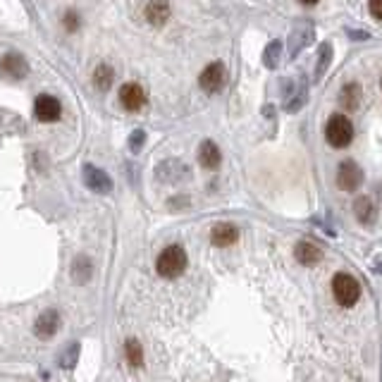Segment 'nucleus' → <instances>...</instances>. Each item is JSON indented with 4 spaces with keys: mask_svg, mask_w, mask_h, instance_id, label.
I'll return each mask as SVG.
<instances>
[{
    "mask_svg": "<svg viewBox=\"0 0 382 382\" xmlns=\"http://www.w3.org/2000/svg\"><path fill=\"white\" fill-rule=\"evenodd\" d=\"M184 268H187V251L177 244L162 249L158 261H155V270H158L160 277H165V280L179 277V275L184 273Z\"/></svg>",
    "mask_w": 382,
    "mask_h": 382,
    "instance_id": "1",
    "label": "nucleus"
},
{
    "mask_svg": "<svg viewBox=\"0 0 382 382\" xmlns=\"http://www.w3.org/2000/svg\"><path fill=\"white\" fill-rule=\"evenodd\" d=\"M333 294L339 306L349 308L361 299V284H358V280L349 273H337L333 277Z\"/></svg>",
    "mask_w": 382,
    "mask_h": 382,
    "instance_id": "2",
    "label": "nucleus"
},
{
    "mask_svg": "<svg viewBox=\"0 0 382 382\" xmlns=\"http://www.w3.org/2000/svg\"><path fill=\"white\" fill-rule=\"evenodd\" d=\"M325 139L333 148H346L353 139V125L349 122V117L344 115H333L325 125Z\"/></svg>",
    "mask_w": 382,
    "mask_h": 382,
    "instance_id": "3",
    "label": "nucleus"
},
{
    "mask_svg": "<svg viewBox=\"0 0 382 382\" xmlns=\"http://www.w3.org/2000/svg\"><path fill=\"white\" fill-rule=\"evenodd\" d=\"M363 182V170L353 160H344L337 170V187L342 191H356Z\"/></svg>",
    "mask_w": 382,
    "mask_h": 382,
    "instance_id": "4",
    "label": "nucleus"
},
{
    "mask_svg": "<svg viewBox=\"0 0 382 382\" xmlns=\"http://www.w3.org/2000/svg\"><path fill=\"white\" fill-rule=\"evenodd\" d=\"M33 115L41 122H55L63 115V105H60V100L53 98V96H38L36 103H33Z\"/></svg>",
    "mask_w": 382,
    "mask_h": 382,
    "instance_id": "5",
    "label": "nucleus"
},
{
    "mask_svg": "<svg viewBox=\"0 0 382 382\" xmlns=\"http://www.w3.org/2000/svg\"><path fill=\"white\" fill-rule=\"evenodd\" d=\"M0 72L5 77H10V79H24L29 75V65H26V60L20 53H8L0 60Z\"/></svg>",
    "mask_w": 382,
    "mask_h": 382,
    "instance_id": "6",
    "label": "nucleus"
},
{
    "mask_svg": "<svg viewBox=\"0 0 382 382\" xmlns=\"http://www.w3.org/2000/svg\"><path fill=\"white\" fill-rule=\"evenodd\" d=\"M120 103L122 108H127L129 112H137L146 105V91L139 84H125L120 89Z\"/></svg>",
    "mask_w": 382,
    "mask_h": 382,
    "instance_id": "7",
    "label": "nucleus"
},
{
    "mask_svg": "<svg viewBox=\"0 0 382 382\" xmlns=\"http://www.w3.org/2000/svg\"><path fill=\"white\" fill-rule=\"evenodd\" d=\"M199 84H201V89L208 91V93L222 89V84H224V65L222 63H211L204 72H201Z\"/></svg>",
    "mask_w": 382,
    "mask_h": 382,
    "instance_id": "8",
    "label": "nucleus"
},
{
    "mask_svg": "<svg viewBox=\"0 0 382 382\" xmlns=\"http://www.w3.org/2000/svg\"><path fill=\"white\" fill-rule=\"evenodd\" d=\"M237 239H239V229L229 222H217L215 227L211 229V241L215 246H232Z\"/></svg>",
    "mask_w": 382,
    "mask_h": 382,
    "instance_id": "9",
    "label": "nucleus"
},
{
    "mask_svg": "<svg viewBox=\"0 0 382 382\" xmlns=\"http://www.w3.org/2000/svg\"><path fill=\"white\" fill-rule=\"evenodd\" d=\"M294 256L301 266H316V263H320V258H323V251L316 244H311V241H299L294 249Z\"/></svg>",
    "mask_w": 382,
    "mask_h": 382,
    "instance_id": "10",
    "label": "nucleus"
},
{
    "mask_svg": "<svg viewBox=\"0 0 382 382\" xmlns=\"http://www.w3.org/2000/svg\"><path fill=\"white\" fill-rule=\"evenodd\" d=\"M84 179H86L89 189L100 191V194H105V191H110V177L105 175L103 170H98V167L86 165V170H84Z\"/></svg>",
    "mask_w": 382,
    "mask_h": 382,
    "instance_id": "11",
    "label": "nucleus"
},
{
    "mask_svg": "<svg viewBox=\"0 0 382 382\" xmlns=\"http://www.w3.org/2000/svg\"><path fill=\"white\" fill-rule=\"evenodd\" d=\"M146 17L153 26H162L170 17V5L167 0H151L148 8H146Z\"/></svg>",
    "mask_w": 382,
    "mask_h": 382,
    "instance_id": "12",
    "label": "nucleus"
},
{
    "mask_svg": "<svg viewBox=\"0 0 382 382\" xmlns=\"http://www.w3.org/2000/svg\"><path fill=\"white\" fill-rule=\"evenodd\" d=\"M222 155H220V148H217L213 142H204L199 148V162L206 167V170H215L217 165H220Z\"/></svg>",
    "mask_w": 382,
    "mask_h": 382,
    "instance_id": "13",
    "label": "nucleus"
},
{
    "mask_svg": "<svg viewBox=\"0 0 382 382\" xmlns=\"http://www.w3.org/2000/svg\"><path fill=\"white\" fill-rule=\"evenodd\" d=\"M339 103L349 110H356L358 103H361V86H358V84H346V86L342 89Z\"/></svg>",
    "mask_w": 382,
    "mask_h": 382,
    "instance_id": "14",
    "label": "nucleus"
},
{
    "mask_svg": "<svg viewBox=\"0 0 382 382\" xmlns=\"http://www.w3.org/2000/svg\"><path fill=\"white\" fill-rule=\"evenodd\" d=\"M353 213H356V217H358V222H363V224H370L375 220V206L370 204L368 199H358L356 204H353Z\"/></svg>",
    "mask_w": 382,
    "mask_h": 382,
    "instance_id": "15",
    "label": "nucleus"
},
{
    "mask_svg": "<svg viewBox=\"0 0 382 382\" xmlns=\"http://www.w3.org/2000/svg\"><path fill=\"white\" fill-rule=\"evenodd\" d=\"M55 330H58V316H55V313H43L36 323V333L41 337H50Z\"/></svg>",
    "mask_w": 382,
    "mask_h": 382,
    "instance_id": "16",
    "label": "nucleus"
},
{
    "mask_svg": "<svg viewBox=\"0 0 382 382\" xmlns=\"http://www.w3.org/2000/svg\"><path fill=\"white\" fill-rule=\"evenodd\" d=\"M125 353H127V361L132 363V366H142L144 363V351H142V346H139L137 339H127Z\"/></svg>",
    "mask_w": 382,
    "mask_h": 382,
    "instance_id": "17",
    "label": "nucleus"
},
{
    "mask_svg": "<svg viewBox=\"0 0 382 382\" xmlns=\"http://www.w3.org/2000/svg\"><path fill=\"white\" fill-rule=\"evenodd\" d=\"M93 84L98 89H103V91H105V89H110V84H112V70H110L108 65H100L98 70L93 72Z\"/></svg>",
    "mask_w": 382,
    "mask_h": 382,
    "instance_id": "18",
    "label": "nucleus"
},
{
    "mask_svg": "<svg viewBox=\"0 0 382 382\" xmlns=\"http://www.w3.org/2000/svg\"><path fill=\"white\" fill-rule=\"evenodd\" d=\"M330 48L328 43H323V48H320V63H318V72H316V77L320 79L323 77V72H325V67H328V63H330V58H333V53H330Z\"/></svg>",
    "mask_w": 382,
    "mask_h": 382,
    "instance_id": "19",
    "label": "nucleus"
},
{
    "mask_svg": "<svg viewBox=\"0 0 382 382\" xmlns=\"http://www.w3.org/2000/svg\"><path fill=\"white\" fill-rule=\"evenodd\" d=\"M65 29L67 31H77V29H79V15H77L75 10H70V13L65 15Z\"/></svg>",
    "mask_w": 382,
    "mask_h": 382,
    "instance_id": "20",
    "label": "nucleus"
},
{
    "mask_svg": "<svg viewBox=\"0 0 382 382\" xmlns=\"http://www.w3.org/2000/svg\"><path fill=\"white\" fill-rule=\"evenodd\" d=\"M280 48H282V43L280 41H275V43H270V46H268V53H266V63L268 65H275L277 63V53H280Z\"/></svg>",
    "mask_w": 382,
    "mask_h": 382,
    "instance_id": "21",
    "label": "nucleus"
},
{
    "mask_svg": "<svg viewBox=\"0 0 382 382\" xmlns=\"http://www.w3.org/2000/svg\"><path fill=\"white\" fill-rule=\"evenodd\" d=\"M368 8H370V15L382 22V0H368Z\"/></svg>",
    "mask_w": 382,
    "mask_h": 382,
    "instance_id": "22",
    "label": "nucleus"
},
{
    "mask_svg": "<svg viewBox=\"0 0 382 382\" xmlns=\"http://www.w3.org/2000/svg\"><path fill=\"white\" fill-rule=\"evenodd\" d=\"M144 132H134L132 134V151H139L142 148V144H144Z\"/></svg>",
    "mask_w": 382,
    "mask_h": 382,
    "instance_id": "23",
    "label": "nucleus"
},
{
    "mask_svg": "<svg viewBox=\"0 0 382 382\" xmlns=\"http://www.w3.org/2000/svg\"><path fill=\"white\" fill-rule=\"evenodd\" d=\"M301 3H303V5H316L318 0H301Z\"/></svg>",
    "mask_w": 382,
    "mask_h": 382,
    "instance_id": "24",
    "label": "nucleus"
}]
</instances>
